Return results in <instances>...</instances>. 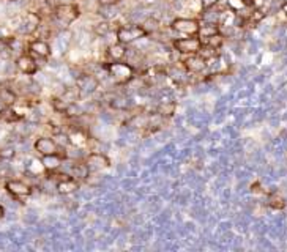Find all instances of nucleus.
Segmentation results:
<instances>
[{
	"label": "nucleus",
	"mask_w": 287,
	"mask_h": 252,
	"mask_svg": "<svg viewBox=\"0 0 287 252\" xmlns=\"http://www.w3.org/2000/svg\"><path fill=\"white\" fill-rule=\"evenodd\" d=\"M104 71L115 85H126L136 78V70L132 65L118 60V62H109L104 65Z\"/></svg>",
	"instance_id": "obj_1"
},
{
	"label": "nucleus",
	"mask_w": 287,
	"mask_h": 252,
	"mask_svg": "<svg viewBox=\"0 0 287 252\" xmlns=\"http://www.w3.org/2000/svg\"><path fill=\"white\" fill-rule=\"evenodd\" d=\"M149 35V32L146 27L140 24H128V26H120L115 32L117 41L121 45L129 46L132 43H136L140 38H146Z\"/></svg>",
	"instance_id": "obj_2"
},
{
	"label": "nucleus",
	"mask_w": 287,
	"mask_h": 252,
	"mask_svg": "<svg viewBox=\"0 0 287 252\" xmlns=\"http://www.w3.org/2000/svg\"><path fill=\"white\" fill-rule=\"evenodd\" d=\"M81 16V8L77 4H60L54 8V18L62 26H71Z\"/></svg>",
	"instance_id": "obj_3"
},
{
	"label": "nucleus",
	"mask_w": 287,
	"mask_h": 252,
	"mask_svg": "<svg viewBox=\"0 0 287 252\" xmlns=\"http://www.w3.org/2000/svg\"><path fill=\"white\" fill-rule=\"evenodd\" d=\"M174 51L182 54V56H191V54H197L202 49V40L196 37H182V38H175L172 41Z\"/></svg>",
	"instance_id": "obj_4"
},
{
	"label": "nucleus",
	"mask_w": 287,
	"mask_h": 252,
	"mask_svg": "<svg viewBox=\"0 0 287 252\" xmlns=\"http://www.w3.org/2000/svg\"><path fill=\"white\" fill-rule=\"evenodd\" d=\"M171 29L182 37H196L199 35V29H201V23L197 19L191 18H175L171 24Z\"/></svg>",
	"instance_id": "obj_5"
},
{
	"label": "nucleus",
	"mask_w": 287,
	"mask_h": 252,
	"mask_svg": "<svg viewBox=\"0 0 287 252\" xmlns=\"http://www.w3.org/2000/svg\"><path fill=\"white\" fill-rule=\"evenodd\" d=\"M82 162L87 166V169L90 173L92 172H101V170H106L110 167V159L107 158V155H104V153H98V151L88 153Z\"/></svg>",
	"instance_id": "obj_6"
},
{
	"label": "nucleus",
	"mask_w": 287,
	"mask_h": 252,
	"mask_svg": "<svg viewBox=\"0 0 287 252\" xmlns=\"http://www.w3.org/2000/svg\"><path fill=\"white\" fill-rule=\"evenodd\" d=\"M33 148L40 156H48V155H55V153H62V147L57 144V140L54 137L43 136L38 137L33 144Z\"/></svg>",
	"instance_id": "obj_7"
},
{
	"label": "nucleus",
	"mask_w": 287,
	"mask_h": 252,
	"mask_svg": "<svg viewBox=\"0 0 287 252\" xmlns=\"http://www.w3.org/2000/svg\"><path fill=\"white\" fill-rule=\"evenodd\" d=\"M5 189L15 199H26L32 195V186L22 180H8L5 183Z\"/></svg>",
	"instance_id": "obj_8"
},
{
	"label": "nucleus",
	"mask_w": 287,
	"mask_h": 252,
	"mask_svg": "<svg viewBox=\"0 0 287 252\" xmlns=\"http://www.w3.org/2000/svg\"><path fill=\"white\" fill-rule=\"evenodd\" d=\"M27 49H29V54L37 60H46L51 57L52 54V49L49 46L48 41L44 40H32L29 45H27Z\"/></svg>",
	"instance_id": "obj_9"
},
{
	"label": "nucleus",
	"mask_w": 287,
	"mask_h": 252,
	"mask_svg": "<svg viewBox=\"0 0 287 252\" xmlns=\"http://www.w3.org/2000/svg\"><path fill=\"white\" fill-rule=\"evenodd\" d=\"M183 63V68L186 73L190 74H201L204 73V70L207 68L208 62L201 56V54H191V56H185Z\"/></svg>",
	"instance_id": "obj_10"
},
{
	"label": "nucleus",
	"mask_w": 287,
	"mask_h": 252,
	"mask_svg": "<svg viewBox=\"0 0 287 252\" xmlns=\"http://www.w3.org/2000/svg\"><path fill=\"white\" fill-rule=\"evenodd\" d=\"M16 68L26 76H33L38 73V60L33 59L29 52L21 54L16 59Z\"/></svg>",
	"instance_id": "obj_11"
},
{
	"label": "nucleus",
	"mask_w": 287,
	"mask_h": 252,
	"mask_svg": "<svg viewBox=\"0 0 287 252\" xmlns=\"http://www.w3.org/2000/svg\"><path fill=\"white\" fill-rule=\"evenodd\" d=\"M99 85V81L92 74H81L76 79V87L79 93H93Z\"/></svg>",
	"instance_id": "obj_12"
},
{
	"label": "nucleus",
	"mask_w": 287,
	"mask_h": 252,
	"mask_svg": "<svg viewBox=\"0 0 287 252\" xmlns=\"http://www.w3.org/2000/svg\"><path fill=\"white\" fill-rule=\"evenodd\" d=\"M66 156L63 153H55V155H48V156H41V166L48 173L51 172H57L62 167V162Z\"/></svg>",
	"instance_id": "obj_13"
},
{
	"label": "nucleus",
	"mask_w": 287,
	"mask_h": 252,
	"mask_svg": "<svg viewBox=\"0 0 287 252\" xmlns=\"http://www.w3.org/2000/svg\"><path fill=\"white\" fill-rule=\"evenodd\" d=\"M55 188H57V192L62 194V195H70L73 192H76L79 189V180H76L73 177H68V178H63V180H59L55 183Z\"/></svg>",
	"instance_id": "obj_14"
},
{
	"label": "nucleus",
	"mask_w": 287,
	"mask_h": 252,
	"mask_svg": "<svg viewBox=\"0 0 287 252\" xmlns=\"http://www.w3.org/2000/svg\"><path fill=\"white\" fill-rule=\"evenodd\" d=\"M106 56L109 59V62H118L123 60V57L126 56V46L121 45V43L115 41L112 45H109L106 49Z\"/></svg>",
	"instance_id": "obj_15"
},
{
	"label": "nucleus",
	"mask_w": 287,
	"mask_h": 252,
	"mask_svg": "<svg viewBox=\"0 0 287 252\" xmlns=\"http://www.w3.org/2000/svg\"><path fill=\"white\" fill-rule=\"evenodd\" d=\"M202 40V45L204 46H208L212 49H221V46L224 45V35L221 34V32H218V34L215 35H210V37H205V38H201Z\"/></svg>",
	"instance_id": "obj_16"
},
{
	"label": "nucleus",
	"mask_w": 287,
	"mask_h": 252,
	"mask_svg": "<svg viewBox=\"0 0 287 252\" xmlns=\"http://www.w3.org/2000/svg\"><path fill=\"white\" fill-rule=\"evenodd\" d=\"M71 106V101H68L66 100V98L63 96H55V98H52V109L57 114H62V115H65V112H66V109H68Z\"/></svg>",
	"instance_id": "obj_17"
},
{
	"label": "nucleus",
	"mask_w": 287,
	"mask_h": 252,
	"mask_svg": "<svg viewBox=\"0 0 287 252\" xmlns=\"http://www.w3.org/2000/svg\"><path fill=\"white\" fill-rule=\"evenodd\" d=\"M41 24V18L37 13H27L26 16V27H27V34H33Z\"/></svg>",
	"instance_id": "obj_18"
},
{
	"label": "nucleus",
	"mask_w": 287,
	"mask_h": 252,
	"mask_svg": "<svg viewBox=\"0 0 287 252\" xmlns=\"http://www.w3.org/2000/svg\"><path fill=\"white\" fill-rule=\"evenodd\" d=\"M71 177L76 178V180L87 178V177H90V172H88V169H87V166L84 162H79V164H74V166H73Z\"/></svg>",
	"instance_id": "obj_19"
},
{
	"label": "nucleus",
	"mask_w": 287,
	"mask_h": 252,
	"mask_svg": "<svg viewBox=\"0 0 287 252\" xmlns=\"http://www.w3.org/2000/svg\"><path fill=\"white\" fill-rule=\"evenodd\" d=\"M219 32V27L218 24L212 23V24H204L201 26V29H199V38H205V37H210V35H215Z\"/></svg>",
	"instance_id": "obj_20"
},
{
	"label": "nucleus",
	"mask_w": 287,
	"mask_h": 252,
	"mask_svg": "<svg viewBox=\"0 0 287 252\" xmlns=\"http://www.w3.org/2000/svg\"><path fill=\"white\" fill-rule=\"evenodd\" d=\"M0 100H2V103L5 106H13L18 100V96L11 89H4L2 92H0Z\"/></svg>",
	"instance_id": "obj_21"
},
{
	"label": "nucleus",
	"mask_w": 287,
	"mask_h": 252,
	"mask_svg": "<svg viewBox=\"0 0 287 252\" xmlns=\"http://www.w3.org/2000/svg\"><path fill=\"white\" fill-rule=\"evenodd\" d=\"M175 107H177V104L172 103V101L163 103V104L158 107V114H160L161 117H172V115L175 114Z\"/></svg>",
	"instance_id": "obj_22"
},
{
	"label": "nucleus",
	"mask_w": 287,
	"mask_h": 252,
	"mask_svg": "<svg viewBox=\"0 0 287 252\" xmlns=\"http://www.w3.org/2000/svg\"><path fill=\"white\" fill-rule=\"evenodd\" d=\"M268 205L273 208V210H282V208L285 206V202L279 194H271L270 199H268Z\"/></svg>",
	"instance_id": "obj_23"
},
{
	"label": "nucleus",
	"mask_w": 287,
	"mask_h": 252,
	"mask_svg": "<svg viewBox=\"0 0 287 252\" xmlns=\"http://www.w3.org/2000/svg\"><path fill=\"white\" fill-rule=\"evenodd\" d=\"M16 156V150L15 147H11V145H5L0 148V159L2 161H11Z\"/></svg>",
	"instance_id": "obj_24"
},
{
	"label": "nucleus",
	"mask_w": 287,
	"mask_h": 252,
	"mask_svg": "<svg viewBox=\"0 0 287 252\" xmlns=\"http://www.w3.org/2000/svg\"><path fill=\"white\" fill-rule=\"evenodd\" d=\"M93 32L98 35V37H106L109 32H110V24L109 23H98L95 27H93Z\"/></svg>",
	"instance_id": "obj_25"
},
{
	"label": "nucleus",
	"mask_w": 287,
	"mask_h": 252,
	"mask_svg": "<svg viewBox=\"0 0 287 252\" xmlns=\"http://www.w3.org/2000/svg\"><path fill=\"white\" fill-rule=\"evenodd\" d=\"M219 4V0H201V5H202V10H212L213 7H216Z\"/></svg>",
	"instance_id": "obj_26"
},
{
	"label": "nucleus",
	"mask_w": 287,
	"mask_h": 252,
	"mask_svg": "<svg viewBox=\"0 0 287 252\" xmlns=\"http://www.w3.org/2000/svg\"><path fill=\"white\" fill-rule=\"evenodd\" d=\"M96 2L101 7H114L118 2V0H96Z\"/></svg>",
	"instance_id": "obj_27"
},
{
	"label": "nucleus",
	"mask_w": 287,
	"mask_h": 252,
	"mask_svg": "<svg viewBox=\"0 0 287 252\" xmlns=\"http://www.w3.org/2000/svg\"><path fill=\"white\" fill-rule=\"evenodd\" d=\"M4 216H5V206L0 203V219H2Z\"/></svg>",
	"instance_id": "obj_28"
},
{
	"label": "nucleus",
	"mask_w": 287,
	"mask_h": 252,
	"mask_svg": "<svg viewBox=\"0 0 287 252\" xmlns=\"http://www.w3.org/2000/svg\"><path fill=\"white\" fill-rule=\"evenodd\" d=\"M282 12L287 15V0H284V4H282Z\"/></svg>",
	"instance_id": "obj_29"
}]
</instances>
